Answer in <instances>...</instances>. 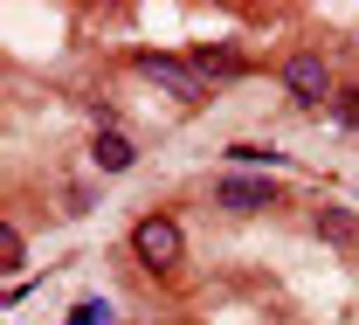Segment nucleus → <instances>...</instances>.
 I'll use <instances>...</instances> for the list:
<instances>
[{
    "label": "nucleus",
    "mask_w": 359,
    "mask_h": 325,
    "mask_svg": "<svg viewBox=\"0 0 359 325\" xmlns=\"http://www.w3.org/2000/svg\"><path fill=\"white\" fill-rule=\"evenodd\" d=\"M69 325H111V305H104V298H90V305L69 312Z\"/></svg>",
    "instance_id": "10"
},
{
    "label": "nucleus",
    "mask_w": 359,
    "mask_h": 325,
    "mask_svg": "<svg viewBox=\"0 0 359 325\" xmlns=\"http://www.w3.org/2000/svg\"><path fill=\"white\" fill-rule=\"evenodd\" d=\"M339 125H353V132H359V84H353V91H339Z\"/></svg>",
    "instance_id": "11"
},
{
    "label": "nucleus",
    "mask_w": 359,
    "mask_h": 325,
    "mask_svg": "<svg viewBox=\"0 0 359 325\" xmlns=\"http://www.w3.org/2000/svg\"><path fill=\"white\" fill-rule=\"evenodd\" d=\"M90 159L104 166V173H132V159H138V145L125 139V132H97L90 139Z\"/></svg>",
    "instance_id": "5"
},
{
    "label": "nucleus",
    "mask_w": 359,
    "mask_h": 325,
    "mask_svg": "<svg viewBox=\"0 0 359 325\" xmlns=\"http://www.w3.org/2000/svg\"><path fill=\"white\" fill-rule=\"evenodd\" d=\"M187 62H194L201 77H242V69H249V62H242V48H228V42H208V48H194Z\"/></svg>",
    "instance_id": "6"
},
{
    "label": "nucleus",
    "mask_w": 359,
    "mask_h": 325,
    "mask_svg": "<svg viewBox=\"0 0 359 325\" xmlns=\"http://www.w3.org/2000/svg\"><path fill=\"white\" fill-rule=\"evenodd\" d=\"M138 77H145V84H159L166 97H180V104H201V97H208L201 69H194V62H180V55H159V48H138Z\"/></svg>",
    "instance_id": "2"
},
{
    "label": "nucleus",
    "mask_w": 359,
    "mask_h": 325,
    "mask_svg": "<svg viewBox=\"0 0 359 325\" xmlns=\"http://www.w3.org/2000/svg\"><path fill=\"white\" fill-rule=\"evenodd\" d=\"M132 249H138V263H145V270H173L180 256H187L173 215H138V222H132Z\"/></svg>",
    "instance_id": "1"
},
{
    "label": "nucleus",
    "mask_w": 359,
    "mask_h": 325,
    "mask_svg": "<svg viewBox=\"0 0 359 325\" xmlns=\"http://www.w3.org/2000/svg\"><path fill=\"white\" fill-rule=\"evenodd\" d=\"M0 263H7V270H21V263H28V256H21V229H14V222L0 229Z\"/></svg>",
    "instance_id": "9"
},
{
    "label": "nucleus",
    "mask_w": 359,
    "mask_h": 325,
    "mask_svg": "<svg viewBox=\"0 0 359 325\" xmlns=\"http://www.w3.org/2000/svg\"><path fill=\"white\" fill-rule=\"evenodd\" d=\"M311 229L325 235L332 249H359V222L346 215V208H318V215H311Z\"/></svg>",
    "instance_id": "7"
},
{
    "label": "nucleus",
    "mask_w": 359,
    "mask_h": 325,
    "mask_svg": "<svg viewBox=\"0 0 359 325\" xmlns=\"http://www.w3.org/2000/svg\"><path fill=\"white\" fill-rule=\"evenodd\" d=\"M215 201L235 208V215H249V208H269V201H276V187H269V180H249V173H228V180L215 187Z\"/></svg>",
    "instance_id": "4"
},
{
    "label": "nucleus",
    "mask_w": 359,
    "mask_h": 325,
    "mask_svg": "<svg viewBox=\"0 0 359 325\" xmlns=\"http://www.w3.org/2000/svg\"><path fill=\"white\" fill-rule=\"evenodd\" d=\"M283 91H290V104H325L332 97V69H325V55H290L283 62Z\"/></svg>",
    "instance_id": "3"
},
{
    "label": "nucleus",
    "mask_w": 359,
    "mask_h": 325,
    "mask_svg": "<svg viewBox=\"0 0 359 325\" xmlns=\"http://www.w3.org/2000/svg\"><path fill=\"white\" fill-rule=\"evenodd\" d=\"M228 159H235V166H249V159H256V166H283L276 145H228Z\"/></svg>",
    "instance_id": "8"
}]
</instances>
